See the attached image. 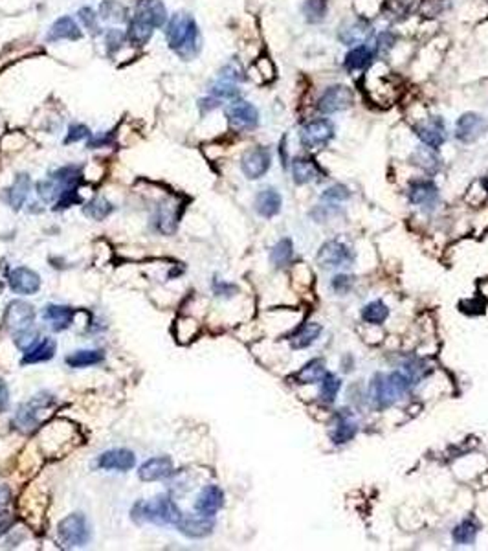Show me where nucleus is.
I'll return each mask as SVG.
<instances>
[{
    "instance_id": "obj_1",
    "label": "nucleus",
    "mask_w": 488,
    "mask_h": 551,
    "mask_svg": "<svg viewBox=\"0 0 488 551\" xmlns=\"http://www.w3.org/2000/svg\"><path fill=\"white\" fill-rule=\"evenodd\" d=\"M169 48L173 50L178 58L184 61H191L200 54L202 48V39H200V30L196 26L195 18L187 13H177L167 23L165 30Z\"/></svg>"
},
{
    "instance_id": "obj_2",
    "label": "nucleus",
    "mask_w": 488,
    "mask_h": 551,
    "mask_svg": "<svg viewBox=\"0 0 488 551\" xmlns=\"http://www.w3.org/2000/svg\"><path fill=\"white\" fill-rule=\"evenodd\" d=\"M413 386H415V381L404 369H396L389 375L378 373L371 383V397H373L378 408H387L396 399L406 395Z\"/></svg>"
},
{
    "instance_id": "obj_3",
    "label": "nucleus",
    "mask_w": 488,
    "mask_h": 551,
    "mask_svg": "<svg viewBox=\"0 0 488 551\" xmlns=\"http://www.w3.org/2000/svg\"><path fill=\"white\" fill-rule=\"evenodd\" d=\"M133 518L140 524L149 522L155 525H177L182 518L174 502L167 496H156L152 500L138 502L133 509Z\"/></svg>"
},
{
    "instance_id": "obj_4",
    "label": "nucleus",
    "mask_w": 488,
    "mask_h": 551,
    "mask_svg": "<svg viewBox=\"0 0 488 551\" xmlns=\"http://www.w3.org/2000/svg\"><path fill=\"white\" fill-rule=\"evenodd\" d=\"M59 540L65 547H79L89 542L90 531L87 518L81 513H74V515L67 516L61 524L57 525Z\"/></svg>"
},
{
    "instance_id": "obj_5",
    "label": "nucleus",
    "mask_w": 488,
    "mask_h": 551,
    "mask_svg": "<svg viewBox=\"0 0 488 551\" xmlns=\"http://www.w3.org/2000/svg\"><path fill=\"white\" fill-rule=\"evenodd\" d=\"M226 118L231 129L239 131V133L255 129L259 124L257 109L253 107L252 103L243 102V99H237L231 105H228Z\"/></svg>"
},
{
    "instance_id": "obj_6",
    "label": "nucleus",
    "mask_w": 488,
    "mask_h": 551,
    "mask_svg": "<svg viewBox=\"0 0 488 551\" xmlns=\"http://www.w3.org/2000/svg\"><path fill=\"white\" fill-rule=\"evenodd\" d=\"M355 261V253L342 241H327L318 252V263L323 268L349 267Z\"/></svg>"
},
{
    "instance_id": "obj_7",
    "label": "nucleus",
    "mask_w": 488,
    "mask_h": 551,
    "mask_svg": "<svg viewBox=\"0 0 488 551\" xmlns=\"http://www.w3.org/2000/svg\"><path fill=\"white\" fill-rule=\"evenodd\" d=\"M334 136V127L328 120H312L301 127L299 140L306 149H320L327 146Z\"/></svg>"
},
{
    "instance_id": "obj_8",
    "label": "nucleus",
    "mask_w": 488,
    "mask_h": 551,
    "mask_svg": "<svg viewBox=\"0 0 488 551\" xmlns=\"http://www.w3.org/2000/svg\"><path fill=\"white\" fill-rule=\"evenodd\" d=\"M353 90L345 84H333L328 87L323 94H321L320 102H318V109L323 114H334V112H342L353 105Z\"/></svg>"
},
{
    "instance_id": "obj_9",
    "label": "nucleus",
    "mask_w": 488,
    "mask_h": 551,
    "mask_svg": "<svg viewBox=\"0 0 488 551\" xmlns=\"http://www.w3.org/2000/svg\"><path fill=\"white\" fill-rule=\"evenodd\" d=\"M35 320V311L33 307L26 302H21V300H15L8 305L4 312V325L9 333H21V331L28 329L33 325Z\"/></svg>"
},
{
    "instance_id": "obj_10",
    "label": "nucleus",
    "mask_w": 488,
    "mask_h": 551,
    "mask_svg": "<svg viewBox=\"0 0 488 551\" xmlns=\"http://www.w3.org/2000/svg\"><path fill=\"white\" fill-rule=\"evenodd\" d=\"M488 131V121L477 112H465L455 124V136L462 143H474Z\"/></svg>"
},
{
    "instance_id": "obj_11",
    "label": "nucleus",
    "mask_w": 488,
    "mask_h": 551,
    "mask_svg": "<svg viewBox=\"0 0 488 551\" xmlns=\"http://www.w3.org/2000/svg\"><path fill=\"white\" fill-rule=\"evenodd\" d=\"M272 165V155L268 147H253L250 151L244 153L243 160H240V169L243 173L246 175V178L250 180H255V178H261L262 175L267 173Z\"/></svg>"
},
{
    "instance_id": "obj_12",
    "label": "nucleus",
    "mask_w": 488,
    "mask_h": 551,
    "mask_svg": "<svg viewBox=\"0 0 488 551\" xmlns=\"http://www.w3.org/2000/svg\"><path fill=\"white\" fill-rule=\"evenodd\" d=\"M413 131L421 138V142L424 146L431 147L435 151L446 142V127H444V121L439 116H430L428 120L418 121V124H415Z\"/></svg>"
},
{
    "instance_id": "obj_13",
    "label": "nucleus",
    "mask_w": 488,
    "mask_h": 551,
    "mask_svg": "<svg viewBox=\"0 0 488 551\" xmlns=\"http://www.w3.org/2000/svg\"><path fill=\"white\" fill-rule=\"evenodd\" d=\"M177 528L178 531H180L182 535H186V537L202 538V537H208V535L214 531L215 520H214V516L200 515V513H196V515H182V518H180V522L177 524Z\"/></svg>"
},
{
    "instance_id": "obj_14",
    "label": "nucleus",
    "mask_w": 488,
    "mask_h": 551,
    "mask_svg": "<svg viewBox=\"0 0 488 551\" xmlns=\"http://www.w3.org/2000/svg\"><path fill=\"white\" fill-rule=\"evenodd\" d=\"M134 17L152 28H162L167 24V9L160 0H138Z\"/></svg>"
},
{
    "instance_id": "obj_15",
    "label": "nucleus",
    "mask_w": 488,
    "mask_h": 551,
    "mask_svg": "<svg viewBox=\"0 0 488 551\" xmlns=\"http://www.w3.org/2000/svg\"><path fill=\"white\" fill-rule=\"evenodd\" d=\"M356 432H358V422L355 421L353 413L349 410H340L336 413V419H334L328 436H331V441L334 444H345L356 436Z\"/></svg>"
},
{
    "instance_id": "obj_16",
    "label": "nucleus",
    "mask_w": 488,
    "mask_h": 551,
    "mask_svg": "<svg viewBox=\"0 0 488 551\" xmlns=\"http://www.w3.org/2000/svg\"><path fill=\"white\" fill-rule=\"evenodd\" d=\"M173 472V462H171L169 456H156V458L147 459V462L143 463L140 471H138V476H140V480L143 481H160L169 478Z\"/></svg>"
},
{
    "instance_id": "obj_17",
    "label": "nucleus",
    "mask_w": 488,
    "mask_h": 551,
    "mask_svg": "<svg viewBox=\"0 0 488 551\" xmlns=\"http://www.w3.org/2000/svg\"><path fill=\"white\" fill-rule=\"evenodd\" d=\"M50 400L48 397H45L43 399V395L35 397V399H31L30 403H26V405H23L21 408L17 410V413H15V425H17L21 430H26V432H31L33 428H37V425H39V410L40 408H45L46 405H48Z\"/></svg>"
},
{
    "instance_id": "obj_18",
    "label": "nucleus",
    "mask_w": 488,
    "mask_h": 551,
    "mask_svg": "<svg viewBox=\"0 0 488 551\" xmlns=\"http://www.w3.org/2000/svg\"><path fill=\"white\" fill-rule=\"evenodd\" d=\"M9 287L17 294H35L40 289V278L31 268L18 267L9 272Z\"/></svg>"
},
{
    "instance_id": "obj_19",
    "label": "nucleus",
    "mask_w": 488,
    "mask_h": 551,
    "mask_svg": "<svg viewBox=\"0 0 488 551\" xmlns=\"http://www.w3.org/2000/svg\"><path fill=\"white\" fill-rule=\"evenodd\" d=\"M136 463V458L131 450L125 449H114L103 452L98 458V467L105 469V471H131Z\"/></svg>"
},
{
    "instance_id": "obj_20",
    "label": "nucleus",
    "mask_w": 488,
    "mask_h": 551,
    "mask_svg": "<svg viewBox=\"0 0 488 551\" xmlns=\"http://www.w3.org/2000/svg\"><path fill=\"white\" fill-rule=\"evenodd\" d=\"M222 506H224V493H222L221 487L208 485V487L200 491L199 498H196L195 511L200 513V515L215 516V513L222 509Z\"/></svg>"
},
{
    "instance_id": "obj_21",
    "label": "nucleus",
    "mask_w": 488,
    "mask_h": 551,
    "mask_svg": "<svg viewBox=\"0 0 488 551\" xmlns=\"http://www.w3.org/2000/svg\"><path fill=\"white\" fill-rule=\"evenodd\" d=\"M408 197L411 204L433 208L437 199H439V190L431 180H415L409 186Z\"/></svg>"
},
{
    "instance_id": "obj_22",
    "label": "nucleus",
    "mask_w": 488,
    "mask_h": 551,
    "mask_svg": "<svg viewBox=\"0 0 488 551\" xmlns=\"http://www.w3.org/2000/svg\"><path fill=\"white\" fill-rule=\"evenodd\" d=\"M281 195L277 190L274 187H265L261 192L257 193L255 197V209H257V214L262 215V217H274V215L279 214L281 209Z\"/></svg>"
},
{
    "instance_id": "obj_23",
    "label": "nucleus",
    "mask_w": 488,
    "mask_h": 551,
    "mask_svg": "<svg viewBox=\"0 0 488 551\" xmlns=\"http://www.w3.org/2000/svg\"><path fill=\"white\" fill-rule=\"evenodd\" d=\"M320 165L316 164L312 158H296L292 162V177L296 184H309L314 182L321 177Z\"/></svg>"
},
{
    "instance_id": "obj_24",
    "label": "nucleus",
    "mask_w": 488,
    "mask_h": 551,
    "mask_svg": "<svg viewBox=\"0 0 488 551\" xmlns=\"http://www.w3.org/2000/svg\"><path fill=\"white\" fill-rule=\"evenodd\" d=\"M369 36H371V28H369V24L365 23L364 18L347 23L340 28V39H342V43H345V45L349 46L362 45Z\"/></svg>"
},
{
    "instance_id": "obj_25",
    "label": "nucleus",
    "mask_w": 488,
    "mask_h": 551,
    "mask_svg": "<svg viewBox=\"0 0 488 551\" xmlns=\"http://www.w3.org/2000/svg\"><path fill=\"white\" fill-rule=\"evenodd\" d=\"M373 59H375V50L369 48L367 45H358L345 55L343 67H345L347 72L365 70V68L373 62Z\"/></svg>"
},
{
    "instance_id": "obj_26",
    "label": "nucleus",
    "mask_w": 488,
    "mask_h": 551,
    "mask_svg": "<svg viewBox=\"0 0 488 551\" xmlns=\"http://www.w3.org/2000/svg\"><path fill=\"white\" fill-rule=\"evenodd\" d=\"M81 30L77 26V23L72 17H61L57 18L52 28H50V40H61V39H70V40H77L81 39Z\"/></svg>"
},
{
    "instance_id": "obj_27",
    "label": "nucleus",
    "mask_w": 488,
    "mask_h": 551,
    "mask_svg": "<svg viewBox=\"0 0 488 551\" xmlns=\"http://www.w3.org/2000/svg\"><path fill=\"white\" fill-rule=\"evenodd\" d=\"M55 340L52 338H43L35 346H31L28 351H24L23 364H37V362H46L54 356L55 353Z\"/></svg>"
},
{
    "instance_id": "obj_28",
    "label": "nucleus",
    "mask_w": 488,
    "mask_h": 551,
    "mask_svg": "<svg viewBox=\"0 0 488 551\" xmlns=\"http://www.w3.org/2000/svg\"><path fill=\"white\" fill-rule=\"evenodd\" d=\"M45 318L52 324V329L59 333V331H65L70 327L74 311L67 305H48L45 311Z\"/></svg>"
},
{
    "instance_id": "obj_29",
    "label": "nucleus",
    "mask_w": 488,
    "mask_h": 551,
    "mask_svg": "<svg viewBox=\"0 0 488 551\" xmlns=\"http://www.w3.org/2000/svg\"><path fill=\"white\" fill-rule=\"evenodd\" d=\"M321 334V325L314 324V322H306L299 327L296 333L292 334L290 342H292L294 349H305V347L312 346V344L320 338Z\"/></svg>"
},
{
    "instance_id": "obj_30",
    "label": "nucleus",
    "mask_w": 488,
    "mask_h": 551,
    "mask_svg": "<svg viewBox=\"0 0 488 551\" xmlns=\"http://www.w3.org/2000/svg\"><path fill=\"white\" fill-rule=\"evenodd\" d=\"M479 522L475 520V518H465L461 524L455 525L453 529V542L459 544V546H470V544L475 542V538L479 535Z\"/></svg>"
},
{
    "instance_id": "obj_31",
    "label": "nucleus",
    "mask_w": 488,
    "mask_h": 551,
    "mask_svg": "<svg viewBox=\"0 0 488 551\" xmlns=\"http://www.w3.org/2000/svg\"><path fill=\"white\" fill-rule=\"evenodd\" d=\"M327 373L325 369V360L323 359H312L311 362H306L298 373H296V381L298 384H316L320 383L323 375Z\"/></svg>"
},
{
    "instance_id": "obj_32",
    "label": "nucleus",
    "mask_w": 488,
    "mask_h": 551,
    "mask_svg": "<svg viewBox=\"0 0 488 551\" xmlns=\"http://www.w3.org/2000/svg\"><path fill=\"white\" fill-rule=\"evenodd\" d=\"M152 31L155 28L151 24L143 23L140 18L133 17L129 23V30H127V40L134 46H143L149 43V39L152 37Z\"/></svg>"
},
{
    "instance_id": "obj_33",
    "label": "nucleus",
    "mask_w": 488,
    "mask_h": 551,
    "mask_svg": "<svg viewBox=\"0 0 488 551\" xmlns=\"http://www.w3.org/2000/svg\"><path fill=\"white\" fill-rule=\"evenodd\" d=\"M28 192H30V177L24 173L17 175V178L13 180V186L9 187V204L13 209H21L26 200Z\"/></svg>"
},
{
    "instance_id": "obj_34",
    "label": "nucleus",
    "mask_w": 488,
    "mask_h": 551,
    "mask_svg": "<svg viewBox=\"0 0 488 551\" xmlns=\"http://www.w3.org/2000/svg\"><path fill=\"white\" fill-rule=\"evenodd\" d=\"M52 178L59 184L62 192V190H68V187H77V184L83 178V171H81L79 165H65V168L57 169Z\"/></svg>"
},
{
    "instance_id": "obj_35",
    "label": "nucleus",
    "mask_w": 488,
    "mask_h": 551,
    "mask_svg": "<svg viewBox=\"0 0 488 551\" xmlns=\"http://www.w3.org/2000/svg\"><path fill=\"white\" fill-rule=\"evenodd\" d=\"M112 212H114V204L109 202L105 197H96V199L90 200L89 204H84L83 208V214L87 215V217L94 219V221H103V219H107Z\"/></svg>"
},
{
    "instance_id": "obj_36",
    "label": "nucleus",
    "mask_w": 488,
    "mask_h": 551,
    "mask_svg": "<svg viewBox=\"0 0 488 551\" xmlns=\"http://www.w3.org/2000/svg\"><path fill=\"white\" fill-rule=\"evenodd\" d=\"M105 359L103 351L98 349H84V351H76L67 356V364L70 368H87V366H96Z\"/></svg>"
},
{
    "instance_id": "obj_37",
    "label": "nucleus",
    "mask_w": 488,
    "mask_h": 551,
    "mask_svg": "<svg viewBox=\"0 0 488 551\" xmlns=\"http://www.w3.org/2000/svg\"><path fill=\"white\" fill-rule=\"evenodd\" d=\"M99 17L109 23H123L127 21V8L118 0H103L99 6Z\"/></svg>"
},
{
    "instance_id": "obj_38",
    "label": "nucleus",
    "mask_w": 488,
    "mask_h": 551,
    "mask_svg": "<svg viewBox=\"0 0 488 551\" xmlns=\"http://www.w3.org/2000/svg\"><path fill=\"white\" fill-rule=\"evenodd\" d=\"M321 388H320V399L323 400L325 405H333L334 400H336L338 393H340V388H342V381L336 377L334 373L327 371L323 375V378L320 381Z\"/></svg>"
},
{
    "instance_id": "obj_39",
    "label": "nucleus",
    "mask_w": 488,
    "mask_h": 551,
    "mask_svg": "<svg viewBox=\"0 0 488 551\" xmlns=\"http://www.w3.org/2000/svg\"><path fill=\"white\" fill-rule=\"evenodd\" d=\"M387 316H389V309L384 302L377 300V302H371L362 309V318L367 324L373 325H380L387 320Z\"/></svg>"
},
{
    "instance_id": "obj_40",
    "label": "nucleus",
    "mask_w": 488,
    "mask_h": 551,
    "mask_svg": "<svg viewBox=\"0 0 488 551\" xmlns=\"http://www.w3.org/2000/svg\"><path fill=\"white\" fill-rule=\"evenodd\" d=\"M292 256H294V245L290 239H281L270 252V259L275 267H284V265H289Z\"/></svg>"
},
{
    "instance_id": "obj_41",
    "label": "nucleus",
    "mask_w": 488,
    "mask_h": 551,
    "mask_svg": "<svg viewBox=\"0 0 488 551\" xmlns=\"http://www.w3.org/2000/svg\"><path fill=\"white\" fill-rule=\"evenodd\" d=\"M178 214H174L173 204H164L158 209V215H156V222H158V230L164 231V234H173L174 228H177Z\"/></svg>"
},
{
    "instance_id": "obj_42",
    "label": "nucleus",
    "mask_w": 488,
    "mask_h": 551,
    "mask_svg": "<svg viewBox=\"0 0 488 551\" xmlns=\"http://www.w3.org/2000/svg\"><path fill=\"white\" fill-rule=\"evenodd\" d=\"M303 15L309 23H321L327 15V0H306L303 4Z\"/></svg>"
},
{
    "instance_id": "obj_43",
    "label": "nucleus",
    "mask_w": 488,
    "mask_h": 551,
    "mask_svg": "<svg viewBox=\"0 0 488 551\" xmlns=\"http://www.w3.org/2000/svg\"><path fill=\"white\" fill-rule=\"evenodd\" d=\"M413 160H415L413 164L421 165V168H424L426 171H435V169L439 168V158L435 155V149H431V147L428 146L418 147L415 155H413Z\"/></svg>"
},
{
    "instance_id": "obj_44",
    "label": "nucleus",
    "mask_w": 488,
    "mask_h": 551,
    "mask_svg": "<svg viewBox=\"0 0 488 551\" xmlns=\"http://www.w3.org/2000/svg\"><path fill=\"white\" fill-rule=\"evenodd\" d=\"M211 96L217 99H233L239 96V89H237L235 83L221 80L218 83H215L214 87H211Z\"/></svg>"
},
{
    "instance_id": "obj_45",
    "label": "nucleus",
    "mask_w": 488,
    "mask_h": 551,
    "mask_svg": "<svg viewBox=\"0 0 488 551\" xmlns=\"http://www.w3.org/2000/svg\"><path fill=\"white\" fill-rule=\"evenodd\" d=\"M349 197H351L349 190H347L345 186H342V184H338V186L325 190V193L321 195V200H327L328 204H340V202L347 200Z\"/></svg>"
},
{
    "instance_id": "obj_46",
    "label": "nucleus",
    "mask_w": 488,
    "mask_h": 551,
    "mask_svg": "<svg viewBox=\"0 0 488 551\" xmlns=\"http://www.w3.org/2000/svg\"><path fill=\"white\" fill-rule=\"evenodd\" d=\"M79 18H81V23L84 24V28L90 31V33H99V15L94 13V9L92 8H81L79 9Z\"/></svg>"
},
{
    "instance_id": "obj_47",
    "label": "nucleus",
    "mask_w": 488,
    "mask_h": 551,
    "mask_svg": "<svg viewBox=\"0 0 488 551\" xmlns=\"http://www.w3.org/2000/svg\"><path fill=\"white\" fill-rule=\"evenodd\" d=\"M125 39H127V33H123L121 30H109L107 37H105V45L109 48V54H114L121 48V45H125Z\"/></svg>"
},
{
    "instance_id": "obj_48",
    "label": "nucleus",
    "mask_w": 488,
    "mask_h": 551,
    "mask_svg": "<svg viewBox=\"0 0 488 551\" xmlns=\"http://www.w3.org/2000/svg\"><path fill=\"white\" fill-rule=\"evenodd\" d=\"M81 202V197L77 193L76 187H68V190H62L61 195L57 197V204H55V209H65L72 204H77Z\"/></svg>"
},
{
    "instance_id": "obj_49",
    "label": "nucleus",
    "mask_w": 488,
    "mask_h": 551,
    "mask_svg": "<svg viewBox=\"0 0 488 551\" xmlns=\"http://www.w3.org/2000/svg\"><path fill=\"white\" fill-rule=\"evenodd\" d=\"M444 9V0H422L421 2V11L424 17H437L439 13H443Z\"/></svg>"
},
{
    "instance_id": "obj_50",
    "label": "nucleus",
    "mask_w": 488,
    "mask_h": 551,
    "mask_svg": "<svg viewBox=\"0 0 488 551\" xmlns=\"http://www.w3.org/2000/svg\"><path fill=\"white\" fill-rule=\"evenodd\" d=\"M353 283H355V278H353V276L342 274V276H334L333 283L331 285H333V289L336 290L338 294H345L351 290Z\"/></svg>"
},
{
    "instance_id": "obj_51",
    "label": "nucleus",
    "mask_w": 488,
    "mask_h": 551,
    "mask_svg": "<svg viewBox=\"0 0 488 551\" xmlns=\"http://www.w3.org/2000/svg\"><path fill=\"white\" fill-rule=\"evenodd\" d=\"M89 136H90L89 127L83 124H76V125H72L70 131H68V136L67 140H65V143L79 142V140H84V138H89Z\"/></svg>"
},
{
    "instance_id": "obj_52",
    "label": "nucleus",
    "mask_w": 488,
    "mask_h": 551,
    "mask_svg": "<svg viewBox=\"0 0 488 551\" xmlns=\"http://www.w3.org/2000/svg\"><path fill=\"white\" fill-rule=\"evenodd\" d=\"M15 524V516L11 515V513L4 511V513H0V537L4 533H8L9 528Z\"/></svg>"
},
{
    "instance_id": "obj_53",
    "label": "nucleus",
    "mask_w": 488,
    "mask_h": 551,
    "mask_svg": "<svg viewBox=\"0 0 488 551\" xmlns=\"http://www.w3.org/2000/svg\"><path fill=\"white\" fill-rule=\"evenodd\" d=\"M9 406V390L6 386V383L0 381V413L6 412Z\"/></svg>"
},
{
    "instance_id": "obj_54",
    "label": "nucleus",
    "mask_w": 488,
    "mask_h": 551,
    "mask_svg": "<svg viewBox=\"0 0 488 551\" xmlns=\"http://www.w3.org/2000/svg\"><path fill=\"white\" fill-rule=\"evenodd\" d=\"M235 290H237L235 285L222 283V281H218V283H215V293L221 294V296H231V294L235 293Z\"/></svg>"
},
{
    "instance_id": "obj_55",
    "label": "nucleus",
    "mask_w": 488,
    "mask_h": 551,
    "mask_svg": "<svg viewBox=\"0 0 488 551\" xmlns=\"http://www.w3.org/2000/svg\"><path fill=\"white\" fill-rule=\"evenodd\" d=\"M111 142H112L111 134H103V136H101V134H98V136L92 138V140H90L89 147H92V149H96V147L109 146V143H111Z\"/></svg>"
},
{
    "instance_id": "obj_56",
    "label": "nucleus",
    "mask_w": 488,
    "mask_h": 551,
    "mask_svg": "<svg viewBox=\"0 0 488 551\" xmlns=\"http://www.w3.org/2000/svg\"><path fill=\"white\" fill-rule=\"evenodd\" d=\"M9 500H11V489H9L8 485L0 484V507L8 506Z\"/></svg>"
}]
</instances>
